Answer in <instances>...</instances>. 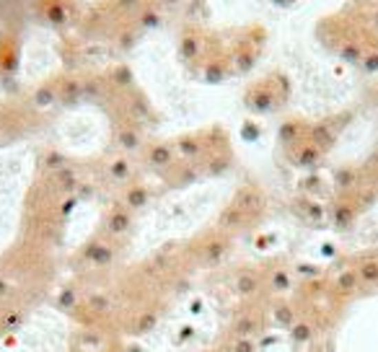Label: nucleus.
I'll use <instances>...</instances> for the list:
<instances>
[{"mask_svg":"<svg viewBox=\"0 0 378 352\" xmlns=\"http://www.w3.org/2000/svg\"><path fill=\"white\" fill-rule=\"evenodd\" d=\"M233 290H236L238 298L244 300H251L257 298V296H262L264 293V275H260L257 269H246V272H241V275H236V280H233Z\"/></svg>","mask_w":378,"mask_h":352,"instance_id":"f257e3e1","label":"nucleus"},{"mask_svg":"<svg viewBox=\"0 0 378 352\" xmlns=\"http://www.w3.org/2000/svg\"><path fill=\"white\" fill-rule=\"evenodd\" d=\"M264 288L272 296H285L293 288V275L288 269H270V275H264Z\"/></svg>","mask_w":378,"mask_h":352,"instance_id":"f03ea898","label":"nucleus"},{"mask_svg":"<svg viewBox=\"0 0 378 352\" xmlns=\"http://www.w3.org/2000/svg\"><path fill=\"white\" fill-rule=\"evenodd\" d=\"M316 337V327H313V321L308 316H298L295 324L291 327V342L293 344H306V342H311Z\"/></svg>","mask_w":378,"mask_h":352,"instance_id":"7ed1b4c3","label":"nucleus"},{"mask_svg":"<svg viewBox=\"0 0 378 352\" xmlns=\"http://www.w3.org/2000/svg\"><path fill=\"white\" fill-rule=\"evenodd\" d=\"M114 246L109 244H98V246H91V249H86V262L91 265V267H107V265H112L114 262Z\"/></svg>","mask_w":378,"mask_h":352,"instance_id":"20e7f679","label":"nucleus"},{"mask_svg":"<svg viewBox=\"0 0 378 352\" xmlns=\"http://www.w3.org/2000/svg\"><path fill=\"white\" fill-rule=\"evenodd\" d=\"M298 316H301V313H298L295 306L288 303V300H280V303L272 306V319H275V324H280V327H288V329H291Z\"/></svg>","mask_w":378,"mask_h":352,"instance_id":"39448f33","label":"nucleus"},{"mask_svg":"<svg viewBox=\"0 0 378 352\" xmlns=\"http://www.w3.org/2000/svg\"><path fill=\"white\" fill-rule=\"evenodd\" d=\"M109 234L112 236H122L130 231L132 225V218H130V210L127 207H119V210H114V213L109 215Z\"/></svg>","mask_w":378,"mask_h":352,"instance_id":"423d86ee","label":"nucleus"},{"mask_svg":"<svg viewBox=\"0 0 378 352\" xmlns=\"http://www.w3.org/2000/svg\"><path fill=\"white\" fill-rule=\"evenodd\" d=\"M357 278H360V285H378V265L376 262L363 265L357 269Z\"/></svg>","mask_w":378,"mask_h":352,"instance_id":"0eeeda50","label":"nucleus"},{"mask_svg":"<svg viewBox=\"0 0 378 352\" xmlns=\"http://www.w3.org/2000/svg\"><path fill=\"white\" fill-rule=\"evenodd\" d=\"M145 200H148L145 189H138V187H135V189H130L127 197H125V207H127V210H138V207L145 205Z\"/></svg>","mask_w":378,"mask_h":352,"instance_id":"6e6552de","label":"nucleus"},{"mask_svg":"<svg viewBox=\"0 0 378 352\" xmlns=\"http://www.w3.org/2000/svg\"><path fill=\"white\" fill-rule=\"evenodd\" d=\"M81 303H83V298H81V296H78L73 288H67V290H63V293H60V309L73 311L76 306H81Z\"/></svg>","mask_w":378,"mask_h":352,"instance_id":"1a4fd4ad","label":"nucleus"},{"mask_svg":"<svg viewBox=\"0 0 378 352\" xmlns=\"http://www.w3.org/2000/svg\"><path fill=\"white\" fill-rule=\"evenodd\" d=\"M151 161L156 166L169 163V161H171V148H166V145H156V148H151Z\"/></svg>","mask_w":378,"mask_h":352,"instance_id":"9d476101","label":"nucleus"}]
</instances>
